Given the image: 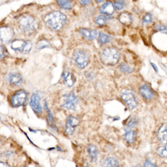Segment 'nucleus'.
<instances>
[{"label":"nucleus","instance_id":"f03ea898","mask_svg":"<svg viewBox=\"0 0 167 167\" xmlns=\"http://www.w3.org/2000/svg\"><path fill=\"white\" fill-rule=\"evenodd\" d=\"M18 23L20 30L27 35L32 34L38 27L37 21L30 15H25L21 17Z\"/></svg>","mask_w":167,"mask_h":167},{"label":"nucleus","instance_id":"b1692460","mask_svg":"<svg viewBox=\"0 0 167 167\" xmlns=\"http://www.w3.org/2000/svg\"><path fill=\"white\" fill-rule=\"evenodd\" d=\"M50 44L45 39L40 40L37 43V46H36V48L38 50H41V49H44V48H48V47H50Z\"/></svg>","mask_w":167,"mask_h":167},{"label":"nucleus","instance_id":"473e14b6","mask_svg":"<svg viewBox=\"0 0 167 167\" xmlns=\"http://www.w3.org/2000/svg\"><path fill=\"white\" fill-rule=\"evenodd\" d=\"M137 122L136 120L135 119L132 118L129 121V123H127V126L129 127H133L134 125H136Z\"/></svg>","mask_w":167,"mask_h":167},{"label":"nucleus","instance_id":"cd10ccee","mask_svg":"<svg viewBox=\"0 0 167 167\" xmlns=\"http://www.w3.org/2000/svg\"><path fill=\"white\" fill-rule=\"evenodd\" d=\"M44 106L45 109L46 111H47V114H48V118L49 122L51 124H52L53 123V122H54V118H53V116H52V114L50 110L49 109V107H48V104H47V102L45 101H44Z\"/></svg>","mask_w":167,"mask_h":167},{"label":"nucleus","instance_id":"79ce46f5","mask_svg":"<svg viewBox=\"0 0 167 167\" xmlns=\"http://www.w3.org/2000/svg\"></svg>","mask_w":167,"mask_h":167},{"label":"nucleus","instance_id":"9b49d317","mask_svg":"<svg viewBox=\"0 0 167 167\" xmlns=\"http://www.w3.org/2000/svg\"><path fill=\"white\" fill-rule=\"evenodd\" d=\"M65 101V103H64L61 106L62 107L70 110L75 111L76 103L77 101V98L74 93L71 92L69 94L66 96Z\"/></svg>","mask_w":167,"mask_h":167},{"label":"nucleus","instance_id":"2eb2a0df","mask_svg":"<svg viewBox=\"0 0 167 167\" xmlns=\"http://www.w3.org/2000/svg\"><path fill=\"white\" fill-rule=\"evenodd\" d=\"M87 151L92 163L95 162L98 158V149L96 145L90 144L88 146Z\"/></svg>","mask_w":167,"mask_h":167},{"label":"nucleus","instance_id":"412c9836","mask_svg":"<svg viewBox=\"0 0 167 167\" xmlns=\"http://www.w3.org/2000/svg\"><path fill=\"white\" fill-rule=\"evenodd\" d=\"M125 138L129 143H133L135 138V132L132 130H126Z\"/></svg>","mask_w":167,"mask_h":167},{"label":"nucleus","instance_id":"423d86ee","mask_svg":"<svg viewBox=\"0 0 167 167\" xmlns=\"http://www.w3.org/2000/svg\"><path fill=\"white\" fill-rule=\"evenodd\" d=\"M121 98L130 110H133L136 107L137 102L134 95L129 90L124 91L121 94Z\"/></svg>","mask_w":167,"mask_h":167},{"label":"nucleus","instance_id":"c85d7f7f","mask_svg":"<svg viewBox=\"0 0 167 167\" xmlns=\"http://www.w3.org/2000/svg\"><path fill=\"white\" fill-rule=\"evenodd\" d=\"M152 22V16L150 13H147L144 16L143 23H151Z\"/></svg>","mask_w":167,"mask_h":167},{"label":"nucleus","instance_id":"72a5a7b5","mask_svg":"<svg viewBox=\"0 0 167 167\" xmlns=\"http://www.w3.org/2000/svg\"><path fill=\"white\" fill-rule=\"evenodd\" d=\"M6 56L5 50L3 47L0 46V59L3 58Z\"/></svg>","mask_w":167,"mask_h":167},{"label":"nucleus","instance_id":"f704fd0d","mask_svg":"<svg viewBox=\"0 0 167 167\" xmlns=\"http://www.w3.org/2000/svg\"><path fill=\"white\" fill-rule=\"evenodd\" d=\"M150 64H151L152 68H153L155 70V71H156V72H158V67H157V66H156V65L155 63H154L152 62H150Z\"/></svg>","mask_w":167,"mask_h":167},{"label":"nucleus","instance_id":"c756f323","mask_svg":"<svg viewBox=\"0 0 167 167\" xmlns=\"http://www.w3.org/2000/svg\"><path fill=\"white\" fill-rule=\"evenodd\" d=\"M124 2L122 1H117L114 2V7L117 10H121L124 7Z\"/></svg>","mask_w":167,"mask_h":167},{"label":"nucleus","instance_id":"9d476101","mask_svg":"<svg viewBox=\"0 0 167 167\" xmlns=\"http://www.w3.org/2000/svg\"><path fill=\"white\" fill-rule=\"evenodd\" d=\"M40 97L38 94L34 93L31 97L30 105L36 113L40 115L42 113V108L40 105Z\"/></svg>","mask_w":167,"mask_h":167},{"label":"nucleus","instance_id":"e433bc0d","mask_svg":"<svg viewBox=\"0 0 167 167\" xmlns=\"http://www.w3.org/2000/svg\"><path fill=\"white\" fill-rule=\"evenodd\" d=\"M0 167H7V165L2 162H0Z\"/></svg>","mask_w":167,"mask_h":167},{"label":"nucleus","instance_id":"bb28decb","mask_svg":"<svg viewBox=\"0 0 167 167\" xmlns=\"http://www.w3.org/2000/svg\"><path fill=\"white\" fill-rule=\"evenodd\" d=\"M120 69L122 71L126 73H131L133 70L132 68L125 63H122L120 64Z\"/></svg>","mask_w":167,"mask_h":167},{"label":"nucleus","instance_id":"4c0bfd02","mask_svg":"<svg viewBox=\"0 0 167 167\" xmlns=\"http://www.w3.org/2000/svg\"><path fill=\"white\" fill-rule=\"evenodd\" d=\"M57 150H58V151H62V149L61 148H60V147H57Z\"/></svg>","mask_w":167,"mask_h":167},{"label":"nucleus","instance_id":"f3484780","mask_svg":"<svg viewBox=\"0 0 167 167\" xmlns=\"http://www.w3.org/2000/svg\"><path fill=\"white\" fill-rule=\"evenodd\" d=\"M81 32L84 37L92 40L96 38L98 35L97 31L96 30H88L85 28H82L81 30Z\"/></svg>","mask_w":167,"mask_h":167},{"label":"nucleus","instance_id":"5701e85b","mask_svg":"<svg viewBox=\"0 0 167 167\" xmlns=\"http://www.w3.org/2000/svg\"><path fill=\"white\" fill-rule=\"evenodd\" d=\"M57 3L58 5L64 9H69L72 8V2L67 0L63 1H58Z\"/></svg>","mask_w":167,"mask_h":167},{"label":"nucleus","instance_id":"a878e982","mask_svg":"<svg viewBox=\"0 0 167 167\" xmlns=\"http://www.w3.org/2000/svg\"><path fill=\"white\" fill-rule=\"evenodd\" d=\"M107 18L104 15H99V16L96 18L95 22L99 25H105L107 22Z\"/></svg>","mask_w":167,"mask_h":167},{"label":"nucleus","instance_id":"6e6552de","mask_svg":"<svg viewBox=\"0 0 167 167\" xmlns=\"http://www.w3.org/2000/svg\"><path fill=\"white\" fill-rule=\"evenodd\" d=\"M74 60L77 66L81 69L85 68L88 62L87 56L84 52L81 50H77L74 54Z\"/></svg>","mask_w":167,"mask_h":167},{"label":"nucleus","instance_id":"2f4dec72","mask_svg":"<svg viewBox=\"0 0 167 167\" xmlns=\"http://www.w3.org/2000/svg\"><path fill=\"white\" fill-rule=\"evenodd\" d=\"M156 28L157 31L160 32L162 33H165L166 34L167 32V27L166 26H159L157 25L156 26Z\"/></svg>","mask_w":167,"mask_h":167},{"label":"nucleus","instance_id":"a211bd4d","mask_svg":"<svg viewBox=\"0 0 167 167\" xmlns=\"http://www.w3.org/2000/svg\"><path fill=\"white\" fill-rule=\"evenodd\" d=\"M120 22L125 25H129L132 22V18L127 13H122L119 17Z\"/></svg>","mask_w":167,"mask_h":167},{"label":"nucleus","instance_id":"6ab92c4d","mask_svg":"<svg viewBox=\"0 0 167 167\" xmlns=\"http://www.w3.org/2000/svg\"><path fill=\"white\" fill-rule=\"evenodd\" d=\"M9 81L13 85H18L22 83V78L19 74L14 73L9 76Z\"/></svg>","mask_w":167,"mask_h":167},{"label":"nucleus","instance_id":"f257e3e1","mask_svg":"<svg viewBox=\"0 0 167 167\" xmlns=\"http://www.w3.org/2000/svg\"><path fill=\"white\" fill-rule=\"evenodd\" d=\"M66 16L58 11L49 13L44 19L46 25L49 28L55 31L60 30L66 23Z\"/></svg>","mask_w":167,"mask_h":167},{"label":"nucleus","instance_id":"7ed1b4c3","mask_svg":"<svg viewBox=\"0 0 167 167\" xmlns=\"http://www.w3.org/2000/svg\"><path fill=\"white\" fill-rule=\"evenodd\" d=\"M119 59V52L115 48H106L101 54V61L106 65H115L118 62Z\"/></svg>","mask_w":167,"mask_h":167},{"label":"nucleus","instance_id":"a19ab883","mask_svg":"<svg viewBox=\"0 0 167 167\" xmlns=\"http://www.w3.org/2000/svg\"><path fill=\"white\" fill-rule=\"evenodd\" d=\"M0 119H1V117H0Z\"/></svg>","mask_w":167,"mask_h":167},{"label":"nucleus","instance_id":"20e7f679","mask_svg":"<svg viewBox=\"0 0 167 167\" xmlns=\"http://www.w3.org/2000/svg\"><path fill=\"white\" fill-rule=\"evenodd\" d=\"M12 49L15 51L26 54L31 50L32 43L29 41H24L21 39H16L12 42Z\"/></svg>","mask_w":167,"mask_h":167},{"label":"nucleus","instance_id":"c9c22d12","mask_svg":"<svg viewBox=\"0 0 167 167\" xmlns=\"http://www.w3.org/2000/svg\"><path fill=\"white\" fill-rule=\"evenodd\" d=\"M91 2V1H80L81 4L82 5H86Z\"/></svg>","mask_w":167,"mask_h":167},{"label":"nucleus","instance_id":"f8f14e48","mask_svg":"<svg viewBox=\"0 0 167 167\" xmlns=\"http://www.w3.org/2000/svg\"><path fill=\"white\" fill-rule=\"evenodd\" d=\"M167 124H162L159 127L157 132V137L158 140L164 145H166L167 143Z\"/></svg>","mask_w":167,"mask_h":167},{"label":"nucleus","instance_id":"0eeeda50","mask_svg":"<svg viewBox=\"0 0 167 167\" xmlns=\"http://www.w3.org/2000/svg\"><path fill=\"white\" fill-rule=\"evenodd\" d=\"M14 32L12 28L8 27H0V44H7L12 39Z\"/></svg>","mask_w":167,"mask_h":167},{"label":"nucleus","instance_id":"4be33fe9","mask_svg":"<svg viewBox=\"0 0 167 167\" xmlns=\"http://www.w3.org/2000/svg\"><path fill=\"white\" fill-rule=\"evenodd\" d=\"M111 40V37L104 33H100L99 36V41L101 44L106 43L110 42Z\"/></svg>","mask_w":167,"mask_h":167},{"label":"nucleus","instance_id":"7c9ffc66","mask_svg":"<svg viewBox=\"0 0 167 167\" xmlns=\"http://www.w3.org/2000/svg\"><path fill=\"white\" fill-rule=\"evenodd\" d=\"M144 167H157L155 164L152 163L150 159H147L145 162Z\"/></svg>","mask_w":167,"mask_h":167},{"label":"nucleus","instance_id":"4468645a","mask_svg":"<svg viewBox=\"0 0 167 167\" xmlns=\"http://www.w3.org/2000/svg\"><path fill=\"white\" fill-rule=\"evenodd\" d=\"M101 167H119V162L114 157H109L103 159L101 162Z\"/></svg>","mask_w":167,"mask_h":167},{"label":"nucleus","instance_id":"39448f33","mask_svg":"<svg viewBox=\"0 0 167 167\" xmlns=\"http://www.w3.org/2000/svg\"><path fill=\"white\" fill-rule=\"evenodd\" d=\"M27 98V94L24 90H20L13 96L11 99V104L14 107L23 106Z\"/></svg>","mask_w":167,"mask_h":167},{"label":"nucleus","instance_id":"393cba45","mask_svg":"<svg viewBox=\"0 0 167 167\" xmlns=\"http://www.w3.org/2000/svg\"><path fill=\"white\" fill-rule=\"evenodd\" d=\"M157 153L159 156L162 158H166L167 156V147L166 145L165 146H161L159 147L157 149Z\"/></svg>","mask_w":167,"mask_h":167},{"label":"nucleus","instance_id":"aec40b11","mask_svg":"<svg viewBox=\"0 0 167 167\" xmlns=\"http://www.w3.org/2000/svg\"><path fill=\"white\" fill-rule=\"evenodd\" d=\"M62 77L66 84L69 87H72L74 85L75 80L73 75L71 73L68 72H64L62 74Z\"/></svg>","mask_w":167,"mask_h":167},{"label":"nucleus","instance_id":"ddd939ff","mask_svg":"<svg viewBox=\"0 0 167 167\" xmlns=\"http://www.w3.org/2000/svg\"><path fill=\"white\" fill-rule=\"evenodd\" d=\"M139 93L146 100H150L154 98L155 94L146 84L142 85L139 89Z\"/></svg>","mask_w":167,"mask_h":167},{"label":"nucleus","instance_id":"1a4fd4ad","mask_svg":"<svg viewBox=\"0 0 167 167\" xmlns=\"http://www.w3.org/2000/svg\"><path fill=\"white\" fill-rule=\"evenodd\" d=\"M80 121L77 118L71 116L67 119L65 126V132L68 135H72L74 134L76 128L80 125Z\"/></svg>","mask_w":167,"mask_h":167},{"label":"nucleus","instance_id":"58836bf2","mask_svg":"<svg viewBox=\"0 0 167 167\" xmlns=\"http://www.w3.org/2000/svg\"><path fill=\"white\" fill-rule=\"evenodd\" d=\"M104 2V1H96V2Z\"/></svg>","mask_w":167,"mask_h":167},{"label":"nucleus","instance_id":"dca6fc26","mask_svg":"<svg viewBox=\"0 0 167 167\" xmlns=\"http://www.w3.org/2000/svg\"><path fill=\"white\" fill-rule=\"evenodd\" d=\"M100 11L101 13L108 15H112L114 12V7L112 2H106L101 7Z\"/></svg>","mask_w":167,"mask_h":167},{"label":"nucleus","instance_id":"ea45409f","mask_svg":"<svg viewBox=\"0 0 167 167\" xmlns=\"http://www.w3.org/2000/svg\"><path fill=\"white\" fill-rule=\"evenodd\" d=\"M1 142L0 141V145H1Z\"/></svg>","mask_w":167,"mask_h":167}]
</instances>
